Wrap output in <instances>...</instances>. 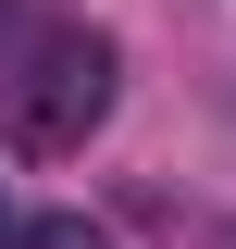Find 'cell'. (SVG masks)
<instances>
[{"instance_id": "6da1fadb", "label": "cell", "mask_w": 236, "mask_h": 249, "mask_svg": "<svg viewBox=\"0 0 236 249\" xmlns=\"http://www.w3.org/2000/svg\"><path fill=\"white\" fill-rule=\"evenodd\" d=\"M112 37L100 25H62V37H37L13 75H0V137L13 150H37V162H62V150H87L100 137V112H112Z\"/></svg>"}, {"instance_id": "7a4b0ae2", "label": "cell", "mask_w": 236, "mask_h": 249, "mask_svg": "<svg viewBox=\"0 0 236 249\" xmlns=\"http://www.w3.org/2000/svg\"><path fill=\"white\" fill-rule=\"evenodd\" d=\"M13 249H112L87 212H50V224H13Z\"/></svg>"}, {"instance_id": "3957f363", "label": "cell", "mask_w": 236, "mask_h": 249, "mask_svg": "<svg viewBox=\"0 0 236 249\" xmlns=\"http://www.w3.org/2000/svg\"><path fill=\"white\" fill-rule=\"evenodd\" d=\"M0 249H13V212H0Z\"/></svg>"}]
</instances>
